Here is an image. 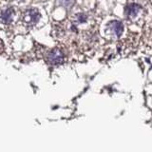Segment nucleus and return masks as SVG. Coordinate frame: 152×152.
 <instances>
[{"instance_id": "1", "label": "nucleus", "mask_w": 152, "mask_h": 152, "mask_svg": "<svg viewBox=\"0 0 152 152\" xmlns=\"http://www.w3.org/2000/svg\"><path fill=\"white\" fill-rule=\"evenodd\" d=\"M40 19V13L35 9H30L27 10L25 13L23 14L22 20L23 23L27 26H32L36 24Z\"/></svg>"}, {"instance_id": "2", "label": "nucleus", "mask_w": 152, "mask_h": 152, "mask_svg": "<svg viewBox=\"0 0 152 152\" xmlns=\"http://www.w3.org/2000/svg\"><path fill=\"white\" fill-rule=\"evenodd\" d=\"M64 54L63 51L59 49H53L48 54V62L51 65H59L63 63Z\"/></svg>"}, {"instance_id": "3", "label": "nucleus", "mask_w": 152, "mask_h": 152, "mask_svg": "<svg viewBox=\"0 0 152 152\" xmlns=\"http://www.w3.org/2000/svg\"><path fill=\"white\" fill-rule=\"evenodd\" d=\"M15 17V12L12 8H7L0 13V22L3 24H11Z\"/></svg>"}, {"instance_id": "4", "label": "nucleus", "mask_w": 152, "mask_h": 152, "mask_svg": "<svg viewBox=\"0 0 152 152\" xmlns=\"http://www.w3.org/2000/svg\"><path fill=\"white\" fill-rule=\"evenodd\" d=\"M111 31L113 33H115L117 36H120L123 31V25L120 22H112L111 23Z\"/></svg>"}, {"instance_id": "5", "label": "nucleus", "mask_w": 152, "mask_h": 152, "mask_svg": "<svg viewBox=\"0 0 152 152\" xmlns=\"http://www.w3.org/2000/svg\"><path fill=\"white\" fill-rule=\"evenodd\" d=\"M126 11H127V16L128 17H134L137 15L138 12H140V7H138L135 4H132L127 8Z\"/></svg>"}]
</instances>
